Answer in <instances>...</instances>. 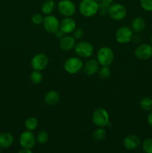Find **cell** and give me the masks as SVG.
Returning a JSON list of instances; mask_svg holds the SVG:
<instances>
[{
    "mask_svg": "<svg viewBox=\"0 0 152 153\" xmlns=\"http://www.w3.org/2000/svg\"><path fill=\"white\" fill-rule=\"evenodd\" d=\"M49 64V58L47 55L43 53H39L34 55L31 61V67L34 70L42 71L47 67Z\"/></svg>",
    "mask_w": 152,
    "mask_h": 153,
    "instance_id": "cell-11",
    "label": "cell"
},
{
    "mask_svg": "<svg viewBox=\"0 0 152 153\" xmlns=\"http://www.w3.org/2000/svg\"><path fill=\"white\" fill-rule=\"evenodd\" d=\"M75 39L74 37L70 35H66L61 38L59 42V46L62 50L69 51L75 47Z\"/></svg>",
    "mask_w": 152,
    "mask_h": 153,
    "instance_id": "cell-16",
    "label": "cell"
},
{
    "mask_svg": "<svg viewBox=\"0 0 152 153\" xmlns=\"http://www.w3.org/2000/svg\"><path fill=\"white\" fill-rule=\"evenodd\" d=\"M126 7L122 4H112L108 10V15L113 20H122L126 16Z\"/></svg>",
    "mask_w": 152,
    "mask_h": 153,
    "instance_id": "cell-6",
    "label": "cell"
},
{
    "mask_svg": "<svg viewBox=\"0 0 152 153\" xmlns=\"http://www.w3.org/2000/svg\"><path fill=\"white\" fill-rule=\"evenodd\" d=\"M114 59L113 51L107 46L101 47L97 53V61L101 66H109Z\"/></svg>",
    "mask_w": 152,
    "mask_h": 153,
    "instance_id": "cell-3",
    "label": "cell"
},
{
    "mask_svg": "<svg viewBox=\"0 0 152 153\" xmlns=\"http://www.w3.org/2000/svg\"><path fill=\"white\" fill-rule=\"evenodd\" d=\"M93 123L98 127H105L110 123V115L106 109L98 108L92 114Z\"/></svg>",
    "mask_w": 152,
    "mask_h": 153,
    "instance_id": "cell-2",
    "label": "cell"
},
{
    "mask_svg": "<svg viewBox=\"0 0 152 153\" xmlns=\"http://www.w3.org/2000/svg\"><path fill=\"white\" fill-rule=\"evenodd\" d=\"M107 135V131L103 127H99L97 129L92 132V138L95 140V141L100 142L101 140H104Z\"/></svg>",
    "mask_w": 152,
    "mask_h": 153,
    "instance_id": "cell-24",
    "label": "cell"
},
{
    "mask_svg": "<svg viewBox=\"0 0 152 153\" xmlns=\"http://www.w3.org/2000/svg\"><path fill=\"white\" fill-rule=\"evenodd\" d=\"M79 11L85 17H91L98 12V1L96 0H82L79 4Z\"/></svg>",
    "mask_w": 152,
    "mask_h": 153,
    "instance_id": "cell-1",
    "label": "cell"
},
{
    "mask_svg": "<svg viewBox=\"0 0 152 153\" xmlns=\"http://www.w3.org/2000/svg\"><path fill=\"white\" fill-rule=\"evenodd\" d=\"M142 149L145 152L152 153V138H147L143 141Z\"/></svg>",
    "mask_w": 152,
    "mask_h": 153,
    "instance_id": "cell-28",
    "label": "cell"
},
{
    "mask_svg": "<svg viewBox=\"0 0 152 153\" xmlns=\"http://www.w3.org/2000/svg\"><path fill=\"white\" fill-rule=\"evenodd\" d=\"M98 78L101 80H107L111 75V71L109 66H102V67L98 70Z\"/></svg>",
    "mask_w": 152,
    "mask_h": 153,
    "instance_id": "cell-25",
    "label": "cell"
},
{
    "mask_svg": "<svg viewBox=\"0 0 152 153\" xmlns=\"http://www.w3.org/2000/svg\"><path fill=\"white\" fill-rule=\"evenodd\" d=\"M55 37H56L57 38L61 39V38H62L63 37H64L66 34L62 31V30L61 29V28H59V29H58V31L55 33Z\"/></svg>",
    "mask_w": 152,
    "mask_h": 153,
    "instance_id": "cell-32",
    "label": "cell"
},
{
    "mask_svg": "<svg viewBox=\"0 0 152 153\" xmlns=\"http://www.w3.org/2000/svg\"><path fill=\"white\" fill-rule=\"evenodd\" d=\"M140 4L146 11H152V0H140Z\"/></svg>",
    "mask_w": 152,
    "mask_h": 153,
    "instance_id": "cell-29",
    "label": "cell"
},
{
    "mask_svg": "<svg viewBox=\"0 0 152 153\" xmlns=\"http://www.w3.org/2000/svg\"><path fill=\"white\" fill-rule=\"evenodd\" d=\"M13 134L9 132L0 133V149H7L13 143Z\"/></svg>",
    "mask_w": 152,
    "mask_h": 153,
    "instance_id": "cell-17",
    "label": "cell"
},
{
    "mask_svg": "<svg viewBox=\"0 0 152 153\" xmlns=\"http://www.w3.org/2000/svg\"><path fill=\"white\" fill-rule=\"evenodd\" d=\"M75 52L80 58H89L94 52L93 46L86 41H80L75 45Z\"/></svg>",
    "mask_w": 152,
    "mask_h": 153,
    "instance_id": "cell-4",
    "label": "cell"
},
{
    "mask_svg": "<svg viewBox=\"0 0 152 153\" xmlns=\"http://www.w3.org/2000/svg\"><path fill=\"white\" fill-rule=\"evenodd\" d=\"M123 145L128 150H134L139 146L140 139L135 134H129L124 139Z\"/></svg>",
    "mask_w": 152,
    "mask_h": 153,
    "instance_id": "cell-15",
    "label": "cell"
},
{
    "mask_svg": "<svg viewBox=\"0 0 152 153\" xmlns=\"http://www.w3.org/2000/svg\"><path fill=\"white\" fill-rule=\"evenodd\" d=\"M58 11L61 15L66 16H72L76 11V6L71 0H61L58 2Z\"/></svg>",
    "mask_w": 152,
    "mask_h": 153,
    "instance_id": "cell-7",
    "label": "cell"
},
{
    "mask_svg": "<svg viewBox=\"0 0 152 153\" xmlns=\"http://www.w3.org/2000/svg\"><path fill=\"white\" fill-rule=\"evenodd\" d=\"M43 18L44 17H43V16L40 13H35L31 17V20L36 25H40V24H43Z\"/></svg>",
    "mask_w": 152,
    "mask_h": 153,
    "instance_id": "cell-30",
    "label": "cell"
},
{
    "mask_svg": "<svg viewBox=\"0 0 152 153\" xmlns=\"http://www.w3.org/2000/svg\"><path fill=\"white\" fill-rule=\"evenodd\" d=\"M43 28L47 32L51 34H55L60 28V22L58 18L52 15H46L43 18Z\"/></svg>",
    "mask_w": 152,
    "mask_h": 153,
    "instance_id": "cell-9",
    "label": "cell"
},
{
    "mask_svg": "<svg viewBox=\"0 0 152 153\" xmlns=\"http://www.w3.org/2000/svg\"><path fill=\"white\" fill-rule=\"evenodd\" d=\"M150 41H151V44H152V36H151V38H150Z\"/></svg>",
    "mask_w": 152,
    "mask_h": 153,
    "instance_id": "cell-35",
    "label": "cell"
},
{
    "mask_svg": "<svg viewBox=\"0 0 152 153\" xmlns=\"http://www.w3.org/2000/svg\"><path fill=\"white\" fill-rule=\"evenodd\" d=\"M113 2V0H101L98 1V12L100 14L104 16L108 13L109 7Z\"/></svg>",
    "mask_w": 152,
    "mask_h": 153,
    "instance_id": "cell-21",
    "label": "cell"
},
{
    "mask_svg": "<svg viewBox=\"0 0 152 153\" xmlns=\"http://www.w3.org/2000/svg\"><path fill=\"white\" fill-rule=\"evenodd\" d=\"M133 31L136 33H141L145 28V21L142 17H136L133 19L131 23Z\"/></svg>",
    "mask_w": 152,
    "mask_h": 153,
    "instance_id": "cell-19",
    "label": "cell"
},
{
    "mask_svg": "<svg viewBox=\"0 0 152 153\" xmlns=\"http://www.w3.org/2000/svg\"><path fill=\"white\" fill-rule=\"evenodd\" d=\"M73 32H74L73 37H74V38L75 40H80V39H81L83 37V34H84L83 30L82 28H75Z\"/></svg>",
    "mask_w": 152,
    "mask_h": 153,
    "instance_id": "cell-31",
    "label": "cell"
},
{
    "mask_svg": "<svg viewBox=\"0 0 152 153\" xmlns=\"http://www.w3.org/2000/svg\"><path fill=\"white\" fill-rule=\"evenodd\" d=\"M55 6H56V4H55V1H53V0H46L42 4V12L46 15L51 14L55 10Z\"/></svg>",
    "mask_w": 152,
    "mask_h": 153,
    "instance_id": "cell-20",
    "label": "cell"
},
{
    "mask_svg": "<svg viewBox=\"0 0 152 153\" xmlns=\"http://www.w3.org/2000/svg\"><path fill=\"white\" fill-rule=\"evenodd\" d=\"M83 63L82 60L76 57L68 58L64 63V70L69 74H76L83 69Z\"/></svg>",
    "mask_w": 152,
    "mask_h": 153,
    "instance_id": "cell-5",
    "label": "cell"
},
{
    "mask_svg": "<svg viewBox=\"0 0 152 153\" xmlns=\"http://www.w3.org/2000/svg\"><path fill=\"white\" fill-rule=\"evenodd\" d=\"M31 152H32L31 149H25V148H22L21 150L19 151V153H31Z\"/></svg>",
    "mask_w": 152,
    "mask_h": 153,
    "instance_id": "cell-34",
    "label": "cell"
},
{
    "mask_svg": "<svg viewBox=\"0 0 152 153\" xmlns=\"http://www.w3.org/2000/svg\"><path fill=\"white\" fill-rule=\"evenodd\" d=\"M36 142V137L31 131L27 130L23 131L19 136V144L22 148L32 149Z\"/></svg>",
    "mask_w": 152,
    "mask_h": 153,
    "instance_id": "cell-8",
    "label": "cell"
},
{
    "mask_svg": "<svg viewBox=\"0 0 152 153\" xmlns=\"http://www.w3.org/2000/svg\"><path fill=\"white\" fill-rule=\"evenodd\" d=\"M134 54L135 56L139 60L145 61L150 59L152 58V46L148 43L141 44L136 49Z\"/></svg>",
    "mask_w": 152,
    "mask_h": 153,
    "instance_id": "cell-12",
    "label": "cell"
},
{
    "mask_svg": "<svg viewBox=\"0 0 152 153\" xmlns=\"http://www.w3.org/2000/svg\"><path fill=\"white\" fill-rule=\"evenodd\" d=\"M147 120H148V123L149 126L152 128V111H150V113H149L148 116Z\"/></svg>",
    "mask_w": 152,
    "mask_h": 153,
    "instance_id": "cell-33",
    "label": "cell"
},
{
    "mask_svg": "<svg viewBox=\"0 0 152 153\" xmlns=\"http://www.w3.org/2000/svg\"><path fill=\"white\" fill-rule=\"evenodd\" d=\"M60 28L65 34H69L74 31L76 28V22L71 16H66L60 22Z\"/></svg>",
    "mask_w": 152,
    "mask_h": 153,
    "instance_id": "cell-13",
    "label": "cell"
},
{
    "mask_svg": "<svg viewBox=\"0 0 152 153\" xmlns=\"http://www.w3.org/2000/svg\"><path fill=\"white\" fill-rule=\"evenodd\" d=\"M30 79L33 84H40L43 80V74L39 70H34L30 76Z\"/></svg>",
    "mask_w": 152,
    "mask_h": 153,
    "instance_id": "cell-27",
    "label": "cell"
},
{
    "mask_svg": "<svg viewBox=\"0 0 152 153\" xmlns=\"http://www.w3.org/2000/svg\"><path fill=\"white\" fill-rule=\"evenodd\" d=\"M139 106L145 111H152V98L149 97H145L140 100Z\"/></svg>",
    "mask_w": 152,
    "mask_h": 153,
    "instance_id": "cell-22",
    "label": "cell"
},
{
    "mask_svg": "<svg viewBox=\"0 0 152 153\" xmlns=\"http://www.w3.org/2000/svg\"><path fill=\"white\" fill-rule=\"evenodd\" d=\"M100 64L97 60L89 59L83 64V70L87 76H93L98 73Z\"/></svg>",
    "mask_w": 152,
    "mask_h": 153,
    "instance_id": "cell-14",
    "label": "cell"
},
{
    "mask_svg": "<svg viewBox=\"0 0 152 153\" xmlns=\"http://www.w3.org/2000/svg\"><path fill=\"white\" fill-rule=\"evenodd\" d=\"M36 140L40 144H45L49 140V134L45 130H40L36 136Z\"/></svg>",
    "mask_w": 152,
    "mask_h": 153,
    "instance_id": "cell-26",
    "label": "cell"
},
{
    "mask_svg": "<svg viewBox=\"0 0 152 153\" xmlns=\"http://www.w3.org/2000/svg\"><path fill=\"white\" fill-rule=\"evenodd\" d=\"M38 126V120L34 117L27 118L25 121V127L28 131H34Z\"/></svg>",
    "mask_w": 152,
    "mask_h": 153,
    "instance_id": "cell-23",
    "label": "cell"
},
{
    "mask_svg": "<svg viewBox=\"0 0 152 153\" xmlns=\"http://www.w3.org/2000/svg\"><path fill=\"white\" fill-rule=\"evenodd\" d=\"M96 1H101V0H96Z\"/></svg>",
    "mask_w": 152,
    "mask_h": 153,
    "instance_id": "cell-36",
    "label": "cell"
},
{
    "mask_svg": "<svg viewBox=\"0 0 152 153\" xmlns=\"http://www.w3.org/2000/svg\"><path fill=\"white\" fill-rule=\"evenodd\" d=\"M45 102L49 105H55L59 102L60 94L56 91H50L45 96Z\"/></svg>",
    "mask_w": 152,
    "mask_h": 153,
    "instance_id": "cell-18",
    "label": "cell"
},
{
    "mask_svg": "<svg viewBox=\"0 0 152 153\" xmlns=\"http://www.w3.org/2000/svg\"><path fill=\"white\" fill-rule=\"evenodd\" d=\"M133 30L128 26L119 28L116 32V40L118 43L125 44L129 43L133 39Z\"/></svg>",
    "mask_w": 152,
    "mask_h": 153,
    "instance_id": "cell-10",
    "label": "cell"
}]
</instances>
